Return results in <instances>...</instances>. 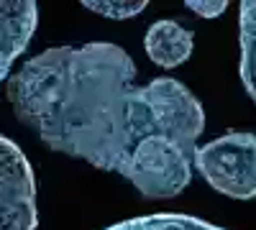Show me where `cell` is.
Returning <instances> with one entry per match:
<instances>
[{
    "mask_svg": "<svg viewBox=\"0 0 256 230\" xmlns=\"http://www.w3.org/2000/svg\"><path fill=\"white\" fill-rule=\"evenodd\" d=\"M241 79L256 102V0L241 3Z\"/></svg>",
    "mask_w": 256,
    "mask_h": 230,
    "instance_id": "cell-7",
    "label": "cell"
},
{
    "mask_svg": "<svg viewBox=\"0 0 256 230\" xmlns=\"http://www.w3.org/2000/svg\"><path fill=\"white\" fill-rule=\"evenodd\" d=\"M144 49L156 67L174 69L192 56L195 41H192V33L177 20H156L144 36Z\"/></svg>",
    "mask_w": 256,
    "mask_h": 230,
    "instance_id": "cell-6",
    "label": "cell"
},
{
    "mask_svg": "<svg viewBox=\"0 0 256 230\" xmlns=\"http://www.w3.org/2000/svg\"><path fill=\"white\" fill-rule=\"evenodd\" d=\"M82 8L88 10H95L105 18H116V20H123V18H134L138 15L146 3H116V0H108V3H82Z\"/></svg>",
    "mask_w": 256,
    "mask_h": 230,
    "instance_id": "cell-9",
    "label": "cell"
},
{
    "mask_svg": "<svg viewBox=\"0 0 256 230\" xmlns=\"http://www.w3.org/2000/svg\"><path fill=\"white\" fill-rule=\"evenodd\" d=\"M20 123L49 149L123 174L134 149L164 136L195 156L205 128L198 97L172 77L136 85V64L116 44L54 46L6 85Z\"/></svg>",
    "mask_w": 256,
    "mask_h": 230,
    "instance_id": "cell-1",
    "label": "cell"
},
{
    "mask_svg": "<svg viewBox=\"0 0 256 230\" xmlns=\"http://www.w3.org/2000/svg\"><path fill=\"white\" fill-rule=\"evenodd\" d=\"M108 230H223L205 220L187 218V215H148V218H134L118 223Z\"/></svg>",
    "mask_w": 256,
    "mask_h": 230,
    "instance_id": "cell-8",
    "label": "cell"
},
{
    "mask_svg": "<svg viewBox=\"0 0 256 230\" xmlns=\"http://www.w3.org/2000/svg\"><path fill=\"white\" fill-rule=\"evenodd\" d=\"M192 166L216 192L230 200L256 197V136L233 131L198 146Z\"/></svg>",
    "mask_w": 256,
    "mask_h": 230,
    "instance_id": "cell-2",
    "label": "cell"
},
{
    "mask_svg": "<svg viewBox=\"0 0 256 230\" xmlns=\"http://www.w3.org/2000/svg\"><path fill=\"white\" fill-rule=\"evenodd\" d=\"M36 28V3L16 0L0 3V82L13 67V61L28 46Z\"/></svg>",
    "mask_w": 256,
    "mask_h": 230,
    "instance_id": "cell-5",
    "label": "cell"
},
{
    "mask_svg": "<svg viewBox=\"0 0 256 230\" xmlns=\"http://www.w3.org/2000/svg\"><path fill=\"white\" fill-rule=\"evenodd\" d=\"M192 159L172 138L148 136L134 149L120 177L148 200L177 197L192 179Z\"/></svg>",
    "mask_w": 256,
    "mask_h": 230,
    "instance_id": "cell-3",
    "label": "cell"
},
{
    "mask_svg": "<svg viewBox=\"0 0 256 230\" xmlns=\"http://www.w3.org/2000/svg\"><path fill=\"white\" fill-rule=\"evenodd\" d=\"M0 230H36V184L18 146L0 136Z\"/></svg>",
    "mask_w": 256,
    "mask_h": 230,
    "instance_id": "cell-4",
    "label": "cell"
},
{
    "mask_svg": "<svg viewBox=\"0 0 256 230\" xmlns=\"http://www.w3.org/2000/svg\"><path fill=\"white\" fill-rule=\"evenodd\" d=\"M184 5H187L192 13H198L200 18H218V15L228 8L226 0H210V3H208V0H187Z\"/></svg>",
    "mask_w": 256,
    "mask_h": 230,
    "instance_id": "cell-10",
    "label": "cell"
}]
</instances>
